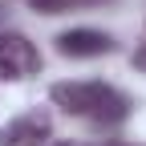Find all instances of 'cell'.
<instances>
[{"instance_id": "6da1fadb", "label": "cell", "mask_w": 146, "mask_h": 146, "mask_svg": "<svg viewBox=\"0 0 146 146\" xmlns=\"http://www.w3.org/2000/svg\"><path fill=\"white\" fill-rule=\"evenodd\" d=\"M53 102L73 118H89V122H106V126L122 122L130 114V102L106 81H57L53 85Z\"/></svg>"}, {"instance_id": "7a4b0ae2", "label": "cell", "mask_w": 146, "mask_h": 146, "mask_svg": "<svg viewBox=\"0 0 146 146\" xmlns=\"http://www.w3.org/2000/svg\"><path fill=\"white\" fill-rule=\"evenodd\" d=\"M41 69V53L21 33H0V81H21Z\"/></svg>"}, {"instance_id": "3957f363", "label": "cell", "mask_w": 146, "mask_h": 146, "mask_svg": "<svg viewBox=\"0 0 146 146\" xmlns=\"http://www.w3.org/2000/svg\"><path fill=\"white\" fill-rule=\"evenodd\" d=\"M49 138V114H21L0 130V146H41Z\"/></svg>"}, {"instance_id": "277c9868", "label": "cell", "mask_w": 146, "mask_h": 146, "mask_svg": "<svg viewBox=\"0 0 146 146\" xmlns=\"http://www.w3.org/2000/svg\"><path fill=\"white\" fill-rule=\"evenodd\" d=\"M57 49L65 57H98V53L114 49V41L106 33H98V29H69V33L57 36Z\"/></svg>"}, {"instance_id": "5b68a950", "label": "cell", "mask_w": 146, "mask_h": 146, "mask_svg": "<svg viewBox=\"0 0 146 146\" xmlns=\"http://www.w3.org/2000/svg\"><path fill=\"white\" fill-rule=\"evenodd\" d=\"M29 4L36 12H69V8H77V4H89V0H29Z\"/></svg>"}, {"instance_id": "8992f818", "label": "cell", "mask_w": 146, "mask_h": 146, "mask_svg": "<svg viewBox=\"0 0 146 146\" xmlns=\"http://www.w3.org/2000/svg\"><path fill=\"white\" fill-rule=\"evenodd\" d=\"M134 65H138V69H146V45H142V49L134 53Z\"/></svg>"}, {"instance_id": "52a82bcc", "label": "cell", "mask_w": 146, "mask_h": 146, "mask_svg": "<svg viewBox=\"0 0 146 146\" xmlns=\"http://www.w3.org/2000/svg\"><path fill=\"white\" fill-rule=\"evenodd\" d=\"M57 146H81V142H57Z\"/></svg>"}]
</instances>
